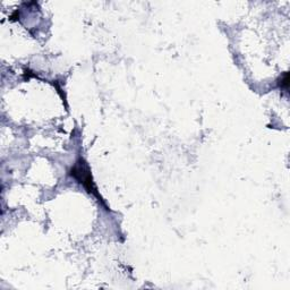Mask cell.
<instances>
[{"label":"cell","instance_id":"7a4b0ae2","mask_svg":"<svg viewBox=\"0 0 290 290\" xmlns=\"http://www.w3.org/2000/svg\"><path fill=\"white\" fill-rule=\"evenodd\" d=\"M279 86H280V89H283L285 91H288V89H289V74L288 73H284V74L281 76V79L279 81Z\"/></svg>","mask_w":290,"mask_h":290},{"label":"cell","instance_id":"6da1fadb","mask_svg":"<svg viewBox=\"0 0 290 290\" xmlns=\"http://www.w3.org/2000/svg\"><path fill=\"white\" fill-rule=\"evenodd\" d=\"M69 176H72L73 178L76 179L80 184L83 185L84 188L88 190V193L93 194V195L98 196L101 200V197L98 193L97 186H95L93 181L92 175H91L89 164L83 158H80L75 162L74 166L71 168V170H69Z\"/></svg>","mask_w":290,"mask_h":290}]
</instances>
